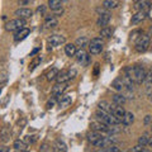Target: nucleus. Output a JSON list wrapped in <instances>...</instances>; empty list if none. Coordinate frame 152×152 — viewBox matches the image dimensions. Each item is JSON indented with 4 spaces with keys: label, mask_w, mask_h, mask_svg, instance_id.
Wrapping results in <instances>:
<instances>
[{
    "label": "nucleus",
    "mask_w": 152,
    "mask_h": 152,
    "mask_svg": "<svg viewBox=\"0 0 152 152\" xmlns=\"http://www.w3.org/2000/svg\"><path fill=\"white\" fill-rule=\"evenodd\" d=\"M148 36H150V37H152V27L150 28V33H148Z\"/></svg>",
    "instance_id": "09e8293b"
},
{
    "label": "nucleus",
    "mask_w": 152,
    "mask_h": 152,
    "mask_svg": "<svg viewBox=\"0 0 152 152\" xmlns=\"http://www.w3.org/2000/svg\"><path fill=\"white\" fill-rule=\"evenodd\" d=\"M103 138H104V134H103V133L96 132V131H93V132H90L89 134H88V141H89L94 147H98L99 142H100Z\"/></svg>",
    "instance_id": "9b49d317"
},
{
    "label": "nucleus",
    "mask_w": 152,
    "mask_h": 152,
    "mask_svg": "<svg viewBox=\"0 0 152 152\" xmlns=\"http://www.w3.org/2000/svg\"><path fill=\"white\" fill-rule=\"evenodd\" d=\"M76 51H77V47L75 43H67L65 46V53L69 57H74L76 55Z\"/></svg>",
    "instance_id": "4be33fe9"
},
{
    "label": "nucleus",
    "mask_w": 152,
    "mask_h": 152,
    "mask_svg": "<svg viewBox=\"0 0 152 152\" xmlns=\"http://www.w3.org/2000/svg\"><path fill=\"white\" fill-rule=\"evenodd\" d=\"M58 69H56V67H52L48 72H47V75H46V77H47V80L48 81H53V80H56V77H57V75H58Z\"/></svg>",
    "instance_id": "c85d7f7f"
},
{
    "label": "nucleus",
    "mask_w": 152,
    "mask_h": 152,
    "mask_svg": "<svg viewBox=\"0 0 152 152\" xmlns=\"http://www.w3.org/2000/svg\"><path fill=\"white\" fill-rule=\"evenodd\" d=\"M0 151H1V152H9V151H10V148L4 146V147H0Z\"/></svg>",
    "instance_id": "79ce46f5"
},
{
    "label": "nucleus",
    "mask_w": 152,
    "mask_h": 152,
    "mask_svg": "<svg viewBox=\"0 0 152 152\" xmlns=\"http://www.w3.org/2000/svg\"><path fill=\"white\" fill-rule=\"evenodd\" d=\"M136 10H142V12H150L151 9V0H138V1H136Z\"/></svg>",
    "instance_id": "2eb2a0df"
},
{
    "label": "nucleus",
    "mask_w": 152,
    "mask_h": 152,
    "mask_svg": "<svg viewBox=\"0 0 152 152\" xmlns=\"http://www.w3.org/2000/svg\"><path fill=\"white\" fill-rule=\"evenodd\" d=\"M151 115H146V119H145V123H146V124H148V123H150V121H151Z\"/></svg>",
    "instance_id": "c03bdc74"
},
{
    "label": "nucleus",
    "mask_w": 152,
    "mask_h": 152,
    "mask_svg": "<svg viewBox=\"0 0 152 152\" xmlns=\"http://www.w3.org/2000/svg\"><path fill=\"white\" fill-rule=\"evenodd\" d=\"M57 26H58V19L56 18L55 14L53 15H47L45 18V27L46 28L51 29V28H56Z\"/></svg>",
    "instance_id": "a211bd4d"
},
{
    "label": "nucleus",
    "mask_w": 152,
    "mask_h": 152,
    "mask_svg": "<svg viewBox=\"0 0 152 152\" xmlns=\"http://www.w3.org/2000/svg\"><path fill=\"white\" fill-rule=\"evenodd\" d=\"M147 14H148L147 12H142V10H138L137 13H134V14H133V15H132L131 23H132L133 26H134V24H138V23H142V22H143L145 19L147 18Z\"/></svg>",
    "instance_id": "dca6fc26"
},
{
    "label": "nucleus",
    "mask_w": 152,
    "mask_h": 152,
    "mask_svg": "<svg viewBox=\"0 0 152 152\" xmlns=\"http://www.w3.org/2000/svg\"><path fill=\"white\" fill-rule=\"evenodd\" d=\"M38 52H39V48H38V47H37V48H34V50H33V51L31 52V56H34V55H37Z\"/></svg>",
    "instance_id": "37998d69"
},
{
    "label": "nucleus",
    "mask_w": 152,
    "mask_h": 152,
    "mask_svg": "<svg viewBox=\"0 0 152 152\" xmlns=\"http://www.w3.org/2000/svg\"><path fill=\"white\" fill-rule=\"evenodd\" d=\"M76 61L80 64V65H83V66H86L89 64V56H88V52L85 51L84 48H80L79 51H76Z\"/></svg>",
    "instance_id": "f8f14e48"
},
{
    "label": "nucleus",
    "mask_w": 152,
    "mask_h": 152,
    "mask_svg": "<svg viewBox=\"0 0 152 152\" xmlns=\"http://www.w3.org/2000/svg\"><path fill=\"white\" fill-rule=\"evenodd\" d=\"M91 128H93V131L100 132V133H103V134H110V133H113L112 127L108 126L107 123H104V122H102V121L93 122V123H91Z\"/></svg>",
    "instance_id": "0eeeda50"
},
{
    "label": "nucleus",
    "mask_w": 152,
    "mask_h": 152,
    "mask_svg": "<svg viewBox=\"0 0 152 152\" xmlns=\"http://www.w3.org/2000/svg\"><path fill=\"white\" fill-rule=\"evenodd\" d=\"M26 26V19H20V18H17V19H12L9 20L7 24H5V29L9 32H17L22 28H24Z\"/></svg>",
    "instance_id": "20e7f679"
},
{
    "label": "nucleus",
    "mask_w": 152,
    "mask_h": 152,
    "mask_svg": "<svg viewBox=\"0 0 152 152\" xmlns=\"http://www.w3.org/2000/svg\"><path fill=\"white\" fill-rule=\"evenodd\" d=\"M133 122H134V114L132 112H126L124 117H123V121H122V124L124 127H129L133 124Z\"/></svg>",
    "instance_id": "6ab92c4d"
},
{
    "label": "nucleus",
    "mask_w": 152,
    "mask_h": 152,
    "mask_svg": "<svg viewBox=\"0 0 152 152\" xmlns=\"http://www.w3.org/2000/svg\"><path fill=\"white\" fill-rule=\"evenodd\" d=\"M69 72V76H70V80H72L76 77V75H77V71H76L75 69H71V70H67Z\"/></svg>",
    "instance_id": "e433bc0d"
},
{
    "label": "nucleus",
    "mask_w": 152,
    "mask_h": 152,
    "mask_svg": "<svg viewBox=\"0 0 152 152\" xmlns=\"http://www.w3.org/2000/svg\"><path fill=\"white\" fill-rule=\"evenodd\" d=\"M146 70L142 67L140 65H136L133 66V80H134L136 84H142L145 83V79H146Z\"/></svg>",
    "instance_id": "423d86ee"
},
{
    "label": "nucleus",
    "mask_w": 152,
    "mask_h": 152,
    "mask_svg": "<svg viewBox=\"0 0 152 152\" xmlns=\"http://www.w3.org/2000/svg\"><path fill=\"white\" fill-rule=\"evenodd\" d=\"M67 88H69V85H67V83H57L53 88H52V90H51V93H52V96H55L56 99L57 98H61L64 95V93L67 90Z\"/></svg>",
    "instance_id": "6e6552de"
},
{
    "label": "nucleus",
    "mask_w": 152,
    "mask_h": 152,
    "mask_svg": "<svg viewBox=\"0 0 152 152\" xmlns=\"http://www.w3.org/2000/svg\"><path fill=\"white\" fill-rule=\"evenodd\" d=\"M95 118H96L98 121H102V122H104V123H107V124L110 126V127H114V126L119 124V123H118V121L113 117L112 113L105 112V110H102V109H99V110L95 113Z\"/></svg>",
    "instance_id": "f257e3e1"
},
{
    "label": "nucleus",
    "mask_w": 152,
    "mask_h": 152,
    "mask_svg": "<svg viewBox=\"0 0 152 152\" xmlns=\"http://www.w3.org/2000/svg\"><path fill=\"white\" fill-rule=\"evenodd\" d=\"M112 100H113V103H115V104H118V105H123L126 102H127V98L124 96L123 94H119V93H117V94H114V95H112Z\"/></svg>",
    "instance_id": "5701e85b"
},
{
    "label": "nucleus",
    "mask_w": 152,
    "mask_h": 152,
    "mask_svg": "<svg viewBox=\"0 0 152 152\" xmlns=\"http://www.w3.org/2000/svg\"><path fill=\"white\" fill-rule=\"evenodd\" d=\"M134 1H138V0H134Z\"/></svg>",
    "instance_id": "603ef678"
},
{
    "label": "nucleus",
    "mask_w": 152,
    "mask_h": 152,
    "mask_svg": "<svg viewBox=\"0 0 152 152\" xmlns=\"http://www.w3.org/2000/svg\"><path fill=\"white\" fill-rule=\"evenodd\" d=\"M109 107H110V103H108L105 100H103V102L99 103V109H102V110L109 112Z\"/></svg>",
    "instance_id": "72a5a7b5"
},
{
    "label": "nucleus",
    "mask_w": 152,
    "mask_h": 152,
    "mask_svg": "<svg viewBox=\"0 0 152 152\" xmlns=\"http://www.w3.org/2000/svg\"><path fill=\"white\" fill-rule=\"evenodd\" d=\"M103 7L105 9H108V10H110V9H115V8L119 7V1H118V0H104Z\"/></svg>",
    "instance_id": "393cba45"
},
{
    "label": "nucleus",
    "mask_w": 152,
    "mask_h": 152,
    "mask_svg": "<svg viewBox=\"0 0 152 152\" xmlns=\"http://www.w3.org/2000/svg\"><path fill=\"white\" fill-rule=\"evenodd\" d=\"M41 61H42V56H38V57H36V58L32 61L31 66H29V71H34V70L38 67V65L41 64Z\"/></svg>",
    "instance_id": "473e14b6"
},
{
    "label": "nucleus",
    "mask_w": 152,
    "mask_h": 152,
    "mask_svg": "<svg viewBox=\"0 0 152 152\" xmlns=\"http://www.w3.org/2000/svg\"><path fill=\"white\" fill-rule=\"evenodd\" d=\"M62 1H66V0H62Z\"/></svg>",
    "instance_id": "864d4df0"
},
{
    "label": "nucleus",
    "mask_w": 152,
    "mask_h": 152,
    "mask_svg": "<svg viewBox=\"0 0 152 152\" xmlns=\"http://www.w3.org/2000/svg\"><path fill=\"white\" fill-rule=\"evenodd\" d=\"M36 141H37V137H36V136H27V137H26V143H27V145L34 143Z\"/></svg>",
    "instance_id": "f704fd0d"
},
{
    "label": "nucleus",
    "mask_w": 152,
    "mask_h": 152,
    "mask_svg": "<svg viewBox=\"0 0 152 152\" xmlns=\"http://www.w3.org/2000/svg\"><path fill=\"white\" fill-rule=\"evenodd\" d=\"M31 34V29L29 28H22V29H19L15 32V34H14V41L15 42H20L23 39H26V38Z\"/></svg>",
    "instance_id": "f3484780"
},
{
    "label": "nucleus",
    "mask_w": 152,
    "mask_h": 152,
    "mask_svg": "<svg viewBox=\"0 0 152 152\" xmlns=\"http://www.w3.org/2000/svg\"><path fill=\"white\" fill-rule=\"evenodd\" d=\"M109 113L113 114V117L118 121V123H122L123 117H124V114H126V110L122 105H118V104L113 103V104H110V107H109Z\"/></svg>",
    "instance_id": "39448f33"
},
{
    "label": "nucleus",
    "mask_w": 152,
    "mask_h": 152,
    "mask_svg": "<svg viewBox=\"0 0 152 152\" xmlns=\"http://www.w3.org/2000/svg\"><path fill=\"white\" fill-rule=\"evenodd\" d=\"M31 1H32V0H18L19 5H28Z\"/></svg>",
    "instance_id": "ea45409f"
},
{
    "label": "nucleus",
    "mask_w": 152,
    "mask_h": 152,
    "mask_svg": "<svg viewBox=\"0 0 152 152\" xmlns=\"http://www.w3.org/2000/svg\"><path fill=\"white\" fill-rule=\"evenodd\" d=\"M14 14L17 15V18H20V19H29L32 15H33V12L32 9L29 8H19L17 9Z\"/></svg>",
    "instance_id": "4468645a"
},
{
    "label": "nucleus",
    "mask_w": 152,
    "mask_h": 152,
    "mask_svg": "<svg viewBox=\"0 0 152 152\" xmlns=\"http://www.w3.org/2000/svg\"><path fill=\"white\" fill-rule=\"evenodd\" d=\"M66 43V37L62 34H52L48 37V45L51 47H58Z\"/></svg>",
    "instance_id": "1a4fd4ad"
},
{
    "label": "nucleus",
    "mask_w": 152,
    "mask_h": 152,
    "mask_svg": "<svg viewBox=\"0 0 152 152\" xmlns=\"http://www.w3.org/2000/svg\"><path fill=\"white\" fill-rule=\"evenodd\" d=\"M98 70H99V65L96 64V65H95V71H94V74H95V75H98Z\"/></svg>",
    "instance_id": "49530a36"
},
{
    "label": "nucleus",
    "mask_w": 152,
    "mask_h": 152,
    "mask_svg": "<svg viewBox=\"0 0 152 152\" xmlns=\"http://www.w3.org/2000/svg\"><path fill=\"white\" fill-rule=\"evenodd\" d=\"M129 151H131V152H140V151H146V150L143 148V146L137 145V146H134V147H132V148H131Z\"/></svg>",
    "instance_id": "c9c22d12"
},
{
    "label": "nucleus",
    "mask_w": 152,
    "mask_h": 152,
    "mask_svg": "<svg viewBox=\"0 0 152 152\" xmlns=\"http://www.w3.org/2000/svg\"><path fill=\"white\" fill-rule=\"evenodd\" d=\"M53 151H57V152H66L67 151V146L64 141L61 140H57L53 145Z\"/></svg>",
    "instance_id": "b1692460"
},
{
    "label": "nucleus",
    "mask_w": 152,
    "mask_h": 152,
    "mask_svg": "<svg viewBox=\"0 0 152 152\" xmlns=\"http://www.w3.org/2000/svg\"><path fill=\"white\" fill-rule=\"evenodd\" d=\"M89 52L91 55H99L102 53L103 47H104V41L102 37H95L91 41H89Z\"/></svg>",
    "instance_id": "7ed1b4c3"
},
{
    "label": "nucleus",
    "mask_w": 152,
    "mask_h": 152,
    "mask_svg": "<svg viewBox=\"0 0 152 152\" xmlns=\"http://www.w3.org/2000/svg\"><path fill=\"white\" fill-rule=\"evenodd\" d=\"M48 8L55 13V15H61L64 13L62 0H48Z\"/></svg>",
    "instance_id": "9d476101"
},
{
    "label": "nucleus",
    "mask_w": 152,
    "mask_h": 152,
    "mask_svg": "<svg viewBox=\"0 0 152 152\" xmlns=\"http://www.w3.org/2000/svg\"><path fill=\"white\" fill-rule=\"evenodd\" d=\"M103 151H108V152H119V148H118L117 146H109L108 148H104Z\"/></svg>",
    "instance_id": "4c0bfd02"
},
{
    "label": "nucleus",
    "mask_w": 152,
    "mask_h": 152,
    "mask_svg": "<svg viewBox=\"0 0 152 152\" xmlns=\"http://www.w3.org/2000/svg\"><path fill=\"white\" fill-rule=\"evenodd\" d=\"M39 151H51V148H50V146L48 145H42V147L39 148Z\"/></svg>",
    "instance_id": "a19ab883"
},
{
    "label": "nucleus",
    "mask_w": 152,
    "mask_h": 152,
    "mask_svg": "<svg viewBox=\"0 0 152 152\" xmlns=\"http://www.w3.org/2000/svg\"><path fill=\"white\" fill-rule=\"evenodd\" d=\"M150 42H151V37L148 34H142L137 37L136 39V43H134V48L137 52H140V53H142V52H146L147 50H148L150 47Z\"/></svg>",
    "instance_id": "f03ea898"
},
{
    "label": "nucleus",
    "mask_w": 152,
    "mask_h": 152,
    "mask_svg": "<svg viewBox=\"0 0 152 152\" xmlns=\"http://www.w3.org/2000/svg\"><path fill=\"white\" fill-rule=\"evenodd\" d=\"M110 19H112V15H110V13L109 12H103L99 14V18H98V20H96V24L103 28V27H107L109 24V22H110Z\"/></svg>",
    "instance_id": "ddd939ff"
},
{
    "label": "nucleus",
    "mask_w": 152,
    "mask_h": 152,
    "mask_svg": "<svg viewBox=\"0 0 152 152\" xmlns=\"http://www.w3.org/2000/svg\"><path fill=\"white\" fill-rule=\"evenodd\" d=\"M70 80V76H69V72L67 71H60L58 75H57V77H56V81L57 83H67Z\"/></svg>",
    "instance_id": "a878e982"
},
{
    "label": "nucleus",
    "mask_w": 152,
    "mask_h": 152,
    "mask_svg": "<svg viewBox=\"0 0 152 152\" xmlns=\"http://www.w3.org/2000/svg\"><path fill=\"white\" fill-rule=\"evenodd\" d=\"M55 102H56V98L53 96V98H52V100H50L48 103H47V109H51L52 107H53L55 105Z\"/></svg>",
    "instance_id": "58836bf2"
},
{
    "label": "nucleus",
    "mask_w": 152,
    "mask_h": 152,
    "mask_svg": "<svg viewBox=\"0 0 152 152\" xmlns=\"http://www.w3.org/2000/svg\"><path fill=\"white\" fill-rule=\"evenodd\" d=\"M112 88L114 90H117L118 93H122L123 90L126 89V85H124V83H123L122 77H117L115 80H114V81L112 83Z\"/></svg>",
    "instance_id": "aec40b11"
},
{
    "label": "nucleus",
    "mask_w": 152,
    "mask_h": 152,
    "mask_svg": "<svg viewBox=\"0 0 152 152\" xmlns=\"http://www.w3.org/2000/svg\"><path fill=\"white\" fill-rule=\"evenodd\" d=\"M112 33H113V29H112V27H103L102 29H100V37L102 38H109L112 36Z\"/></svg>",
    "instance_id": "c756f323"
},
{
    "label": "nucleus",
    "mask_w": 152,
    "mask_h": 152,
    "mask_svg": "<svg viewBox=\"0 0 152 152\" xmlns=\"http://www.w3.org/2000/svg\"><path fill=\"white\" fill-rule=\"evenodd\" d=\"M76 47H79V48H85L86 46H89V39L86 37H79L77 39L75 42Z\"/></svg>",
    "instance_id": "cd10ccee"
},
{
    "label": "nucleus",
    "mask_w": 152,
    "mask_h": 152,
    "mask_svg": "<svg viewBox=\"0 0 152 152\" xmlns=\"http://www.w3.org/2000/svg\"><path fill=\"white\" fill-rule=\"evenodd\" d=\"M0 136H1V141L3 142H7L9 140V137H10V131H9L7 127H4L1 129V132H0Z\"/></svg>",
    "instance_id": "2f4dec72"
},
{
    "label": "nucleus",
    "mask_w": 152,
    "mask_h": 152,
    "mask_svg": "<svg viewBox=\"0 0 152 152\" xmlns=\"http://www.w3.org/2000/svg\"><path fill=\"white\" fill-rule=\"evenodd\" d=\"M71 102H72V98H71V95H62V96L60 98V100H58V107L65 109V108L70 107Z\"/></svg>",
    "instance_id": "412c9836"
},
{
    "label": "nucleus",
    "mask_w": 152,
    "mask_h": 152,
    "mask_svg": "<svg viewBox=\"0 0 152 152\" xmlns=\"http://www.w3.org/2000/svg\"><path fill=\"white\" fill-rule=\"evenodd\" d=\"M148 146L152 147V137H150V140H148Z\"/></svg>",
    "instance_id": "de8ad7c7"
},
{
    "label": "nucleus",
    "mask_w": 152,
    "mask_h": 152,
    "mask_svg": "<svg viewBox=\"0 0 152 152\" xmlns=\"http://www.w3.org/2000/svg\"><path fill=\"white\" fill-rule=\"evenodd\" d=\"M27 147H28V145L26 143V141H20V140H17L13 145V148L15 151H26Z\"/></svg>",
    "instance_id": "bb28decb"
},
{
    "label": "nucleus",
    "mask_w": 152,
    "mask_h": 152,
    "mask_svg": "<svg viewBox=\"0 0 152 152\" xmlns=\"http://www.w3.org/2000/svg\"><path fill=\"white\" fill-rule=\"evenodd\" d=\"M45 10H46L45 7H39V8H38V12H39V13H45Z\"/></svg>",
    "instance_id": "a18cd8bd"
},
{
    "label": "nucleus",
    "mask_w": 152,
    "mask_h": 152,
    "mask_svg": "<svg viewBox=\"0 0 152 152\" xmlns=\"http://www.w3.org/2000/svg\"><path fill=\"white\" fill-rule=\"evenodd\" d=\"M151 131H152V126H151Z\"/></svg>",
    "instance_id": "3c124183"
},
{
    "label": "nucleus",
    "mask_w": 152,
    "mask_h": 152,
    "mask_svg": "<svg viewBox=\"0 0 152 152\" xmlns=\"http://www.w3.org/2000/svg\"><path fill=\"white\" fill-rule=\"evenodd\" d=\"M1 90H3V86H1V85H0V94H1Z\"/></svg>",
    "instance_id": "8fccbe9b"
},
{
    "label": "nucleus",
    "mask_w": 152,
    "mask_h": 152,
    "mask_svg": "<svg viewBox=\"0 0 152 152\" xmlns=\"http://www.w3.org/2000/svg\"><path fill=\"white\" fill-rule=\"evenodd\" d=\"M148 140H150V134L148 133H143L140 138H138V145L141 146H148Z\"/></svg>",
    "instance_id": "7c9ffc66"
}]
</instances>
